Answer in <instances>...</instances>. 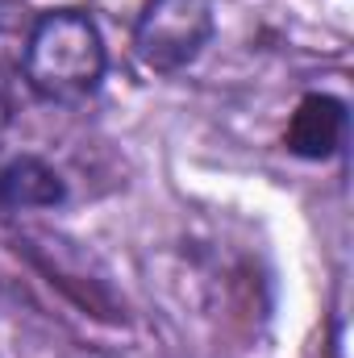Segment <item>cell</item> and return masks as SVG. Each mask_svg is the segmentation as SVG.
<instances>
[{
	"label": "cell",
	"mask_w": 354,
	"mask_h": 358,
	"mask_svg": "<svg viewBox=\"0 0 354 358\" xmlns=\"http://www.w3.org/2000/svg\"><path fill=\"white\" fill-rule=\"evenodd\" d=\"M108 67L104 38L88 13L80 8H55L42 13L25 38L21 71L25 84L50 104H76L100 88Z\"/></svg>",
	"instance_id": "obj_1"
},
{
	"label": "cell",
	"mask_w": 354,
	"mask_h": 358,
	"mask_svg": "<svg viewBox=\"0 0 354 358\" xmlns=\"http://www.w3.org/2000/svg\"><path fill=\"white\" fill-rule=\"evenodd\" d=\"M213 29V0H146L134 21V55L146 71L176 76L200 59Z\"/></svg>",
	"instance_id": "obj_2"
},
{
	"label": "cell",
	"mask_w": 354,
	"mask_h": 358,
	"mask_svg": "<svg viewBox=\"0 0 354 358\" xmlns=\"http://www.w3.org/2000/svg\"><path fill=\"white\" fill-rule=\"evenodd\" d=\"M346 104L338 96L313 92L300 100L292 125H288V150L300 159H330L346 142Z\"/></svg>",
	"instance_id": "obj_3"
},
{
	"label": "cell",
	"mask_w": 354,
	"mask_h": 358,
	"mask_svg": "<svg viewBox=\"0 0 354 358\" xmlns=\"http://www.w3.org/2000/svg\"><path fill=\"white\" fill-rule=\"evenodd\" d=\"M63 196H67V187H63L59 171L34 155H21L0 171V204H8V208H55V204H63Z\"/></svg>",
	"instance_id": "obj_4"
},
{
	"label": "cell",
	"mask_w": 354,
	"mask_h": 358,
	"mask_svg": "<svg viewBox=\"0 0 354 358\" xmlns=\"http://www.w3.org/2000/svg\"><path fill=\"white\" fill-rule=\"evenodd\" d=\"M13 121V96H8V88H4V80H0V129Z\"/></svg>",
	"instance_id": "obj_5"
}]
</instances>
